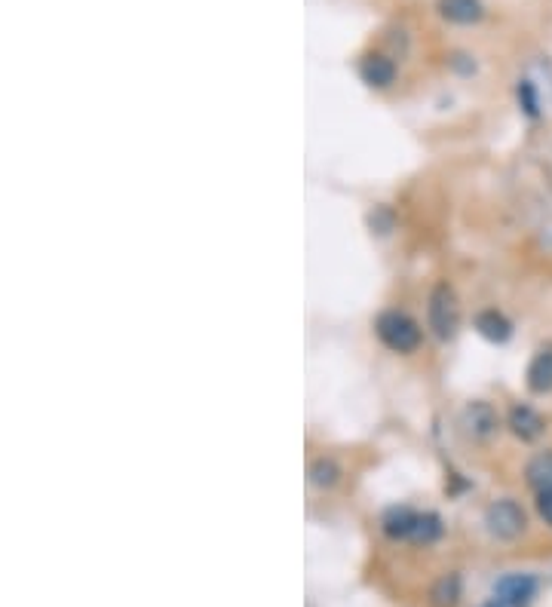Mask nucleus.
I'll return each mask as SVG.
<instances>
[{"label": "nucleus", "mask_w": 552, "mask_h": 607, "mask_svg": "<svg viewBox=\"0 0 552 607\" xmlns=\"http://www.w3.org/2000/svg\"><path fill=\"white\" fill-rule=\"evenodd\" d=\"M384 528H387L390 537L411 540V543H433L442 534V525H439L436 516H430V512H411L405 506L387 512Z\"/></svg>", "instance_id": "f257e3e1"}, {"label": "nucleus", "mask_w": 552, "mask_h": 607, "mask_svg": "<svg viewBox=\"0 0 552 607\" xmlns=\"http://www.w3.org/2000/svg\"><path fill=\"white\" fill-rule=\"evenodd\" d=\"M375 332L384 341V347H390L393 353H414L421 347V329L408 313L402 310H387L378 316Z\"/></svg>", "instance_id": "f03ea898"}, {"label": "nucleus", "mask_w": 552, "mask_h": 607, "mask_svg": "<svg viewBox=\"0 0 552 607\" xmlns=\"http://www.w3.org/2000/svg\"><path fill=\"white\" fill-rule=\"evenodd\" d=\"M485 525L497 540H516L525 534V512L516 500H497L485 512Z\"/></svg>", "instance_id": "7ed1b4c3"}, {"label": "nucleus", "mask_w": 552, "mask_h": 607, "mask_svg": "<svg viewBox=\"0 0 552 607\" xmlns=\"http://www.w3.org/2000/svg\"><path fill=\"white\" fill-rule=\"evenodd\" d=\"M457 325H460V307L454 292L448 286H436L430 295V329L436 332V338L448 341L454 338Z\"/></svg>", "instance_id": "20e7f679"}, {"label": "nucleus", "mask_w": 552, "mask_h": 607, "mask_svg": "<svg viewBox=\"0 0 552 607\" xmlns=\"http://www.w3.org/2000/svg\"><path fill=\"white\" fill-rule=\"evenodd\" d=\"M497 601H503L506 607H528L531 598L537 595V580L528 574H510L503 577L494 589Z\"/></svg>", "instance_id": "39448f33"}, {"label": "nucleus", "mask_w": 552, "mask_h": 607, "mask_svg": "<svg viewBox=\"0 0 552 607\" xmlns=\"http://www.w3.org/2000/svg\"><path fill=\"white\" fill-rule=\"evenodd\" d=\"M464 433L467 436H473V439H488V436H494V430H497V414H494V408L488 405V402H473L467 411H464Z\"/></svg>", "instance_id": "423d86ee"}, {"label": "nucleus", "mask_w": 552, "mask_h": 607, "mask_svg": "<svg viewBox=\"0 0 552 607\" xmlns=\"http://www.w3.org/2000/svg\"><path fill=\"white\" fill-rule=\"evenodd\" d=\"M439 13L451 25H476L485 16L482 0H439Z\"/></svg>", "instance_id": "0eeeda50"}, {"label": "nucleus", "mask_w": 552, "mask_h": 607, "mask_svg": "<svg viewBox=\"0 0 552 607\" xmlns=\"http://www.w3.org/2000/svg\"><path fill=\"white\" fill-rule=\"evenodd\" d=\"M510 430H513L522 442H534V439L543 436L546 424H543V417H540L531 405H516V408L510 411Z\"/></svg>", "instance_id": "6e6552de"}, {"label": "nucleus", "mask_w": 552, "mask_h": 607, "mask_svg": "<svg viewBox=\"0 0 552 607\" xmlns=\"http://www.w3.org/2000/svg\"><path fill=\"white\" fill-rule=\"evenodd\" d=\"M528 390L531 393H549L552 390V344L540 347L528 365Z\"/></svg>", "instance_id": "1a4fd4ad"}, {"label": "nucleus", "mask_w": 552, "mask_h": 607, "mask_svg": "<svg viewBox=\"0 0 552 607\" xmlns=\"http://www.w3.org/2000/svg\"><path fill=\"white\" fill-rule=\"evenodd\" d=\"M359 74L368 86H390L396 80V65L387 56H365Z\"/></svg>", "instance_id": "9d476101"}, {"label": "nucleus", "mask_w": 552, "mask_h": 607, "mask_svg": "<svg viewBox=\"0 0 552 607\" xmlns=\"http://www.w3.org/2000/svg\"><path fill=\"white\" fill-rule=\"evenodd\" d=\"M476 329H479V335L482 338H488V341H494V344H503L506 338H510V322H506V316L503 313H497V310H482L479 316H476Z\"/></svg>", "instance_id": "9b49d317"}, {"label": "nucleus", "mask_w": 552, "mask_h": 607, "mask_svg": "<svg viewBox=\"0 0 552 607\" xmlns=\"http://www.w3.org/2000/svg\"><path fill=\"white\" fill-rule=\"evenodd\" d=\"M525 476H528V485L537 488V491H549L552 488V451H540L528 460L525 466Z\"/></svg>", "instance_id": "f8f14e48"}, {"label": "nucleus", "mask_w": 552, "mask_h": 607, "mask_svg": "<svg viewBox=\"0 0 552 607\" xmlns=\"http://www.w3.org/2000/svg\"><path fill=\"white\" fill-rule=\"evenodd\" d=\"M310 479H313L316 485H322V488L335 485V482H338V466H335L332 460L322 457V460H316V463L310 466Z\"/></svg>", "instance_id": "ddd939ff"}, {"label": "nucleus", "mask_w": 552, "mask_h": 607, "mask_svg": "<svg viewBox=\"0 0 552 607\" xmlns=\"http://www.w3.org/2000/svg\"><path fill=\"white\" fill-rule=\"evenodd\" d=\"M433 598L439 607H451L457 601V577H445L436 589H433Z\"/></svg>", "instance_id": "4468645a"}, {"label": "nucleus", "mask_w": 552, "mask_h": 607, "mask_svg": "<svg viewBox=\"0 0 552 607\" xmlns=\"http://www.w3.org/2000/svg\"><path fill=\"white\" fill-rule=\"evenodd\" d=\"M537 512H540V519L552 528V488L537 491Z\"/></svg>", "instance_id": "2eb2a0df"}, {"label": "nucleus", "mask_w": 552, "mask_h": 607, "mask_svg": "<svg viewBox=\"0 0 552 607\" xmlns=\"http://www.w3.org/2000/svg\"><path fill=\"white\" fill-rule=\"evenodd\" d=\"M485 607H506V604H503V601H497V598H494V601H488V604H485Z\"/></svg>", "instance_id": "dca6fc26"}]
</instances>
